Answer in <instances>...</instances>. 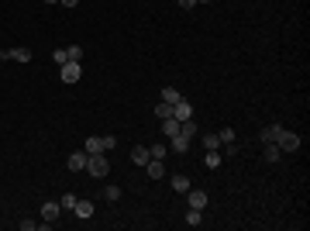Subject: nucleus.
Returning <instances> with one entry per match:
<instances>
[{
  "label": "nucleus",
  "instance_id": "nucleus-22",
  "mask_svg": "<svg viewBox=\"0 0 310 231\" xmlns=\"http://www.w3.org/2000/svg\"><path fill=\"white\" fill-rule=\"evenodd\" d=\"M76 193H62V200H59V207H62V211H73V207H76Z\"/></svg>",
  "mask_w": 310,
  "mask_h": 231
},
{
  "label": "nucleus",
  "instance_id": "nucleus-12",
  "mask_svg": "<svg viewBox=\"0 0 310 231\" xmlns=\"http://www.w3.org/2000/svg\"><path fill=\"white\" fill-rule=\"evenodd\" d=\"M145 169H149V176H152V179H162V176H165V162H162V159H149V166H145Z\"/></svg>",
  "mask_w": 310,
  "mask_h": 231
},
{
  "label": "nucleus",
  "instance_id": "nucleus-3",
  "mask_svg": "<svg viewBox=\"0 0 310 231\" xmlns=\"http://www.w3.org/2000/svg\"><path fill=\"white\" fill-rule=\"evenodd\" d=\"M0 59H3V62H31V49H21V45H17V49H3Z\"/></svg>",
  "mask_w": 310,
  "mask_h": 231
},
{
  "label": "nucleus",
  "instance_id": "nucleus-31",
  "mask_svg": "<svg viewBox=\"0 0 310 231\" xmlns=\"http://www.w3.org/2000/svg\"><path fill=\"white\" fill-rule=\"evenodd\" d=\"M179 7H183V10H193V7H197V0H179Z\"/></svg>",
  "mask_w": 310,
  "mask_h": 231
},
{
  "label": "nucleus",
  "instance_id": "nucleus-9",
  "mask_svg": "<svg viewBox=\"0 0 310 231\" xmlns=\"http://www.w3.org/2000/svg\"><path fill=\"white\" fill-rule=\"evenodd\" d=\"M86 159H90V155H86L83 149H79V152H73V155H69V162H66V166H69L73 173H83V169H86Z\"/></svg>",
  "mask_w": 310,
  "mask_h": 231
},
{
  "label": "nucleus",
  "instance_id": "nucleus-10",
  "mask_svg": "<svg viewBox=\"0 0 310 231\" xmlns=\"http://www.w3.org/2000/svg\"><path fill=\"white\" fill-rule=\"evenodd\" d=\"M83 152H86V155L103 152V135H93V138H86V142H83Z\"/></svg>",
  "mask_w": 310,
  "mask_h": 231
},
{
  "label": "nucleus",
  "instance_id": "nucleus-6",
  "mask_svg": "<svg viewBox=\"0 0 310 231\" xmlns=\"http://www.w3.org/2000/svg\"><path fill=\"white\" fill-rule=\"evenodd\" d=\"M59 218H62V207H59L55 200H45V204H42V221H49V225H55Z\"/></svg>",
  "mask_w": 310,
  "mask_h": 231
},
{
  "label": "nucleus",
  "instance_id": "nucleus-14",
  "mask_svg": "<svg viewBox=\"0 0 310 231\" xmlns=\"http://www.w3.org/2000/svg\"><path fill=\"white\" fill-rule=\"evenodd\" d=\"M162 135H165V138L179 135V121H176V117H162Z\"/></svg>",
  "mask_w": 310,
  "mask_h": 231
},
{
  "label": "nucleus",
  "instance_id": "nucleus-16",
  "mask_svg": "<svg viewBox=\"0 0 310 231\" xmlns=\"http://www.w3.org/2000/svg\"><path fill=\"white\" fill-rule=\"evenodd\" d=\"M172 152H190V138H186V135H172Z\"/></svg>",
  "mask_w": 310,
  "mask_h": 231
},
{
  "label": "nucleus",
  "instance_id": "nucleus-30",
  "mask_svg": "<svg viewBox=\"0 0 310 231\" xmlns=\"http://www.w3.org/2000/svg\"><path fill=\"white\" fill-rule=\"evenodd\" d=\"M17 228H21V231H35V228H38V221H21Z\"/></svg>",
  "mask_w": 310,
  "mask_h": 231
},
{
  "label": "nucleus",
  "instance_id": "nucleus-25",
  "mask_svg": "<svg viewBox=\"0 0 310 231\" xmlns=\"http://www.w3.org/2000/svg\"><path fill=\"white\" fill-rule=\"evenodd\" d=\"M52 62H55V66H66V62H69L66 49H55V52H52Z\"/></svg>",
  "mask_w": 310,
  "mask_h": 231
},
{
  "label": "nucleus",
  "instance_id": "nucleus-18",
  "mask_svg": "<svg viewBox=\"0 0 310 231\" xmlns=\"http://www.w3.org/2000/svg\"><path fill=\"white\" fill-rule=\"evenodd\" d=\"M179 97H183V93H179L176 86H162V100H165V104H176Z\"/></svg>",
  "mask_w": 310,
  "mask_h": 231
},
{
  "label": "nucleus",
  "instance_id": "nucleus-17",
  "mask_svg": "<svg viewBox=\"0 0 310 231\" xmlns=\"http://www.w3.org/2000/svg\"><path fill=\"white\" fill-rule=\"evenodd\" d=\"M121 193H124V190H121V186H114V183H110V186H107V190H103V200H107V204H117V200H121Z\"/></svg>",
  "mask_w": 310,
  "mask_h": 231
},
{
  "label": "nucleus",
  "instance_id": "nucleus-27",
  "mask_svg": "<svg viewBox=\"0 0 310 231\" xmlns=\"http://www.w3.org/2000/svg\"><path fill=\"white\" fill-rule=\"evenodd\" d=\"M217 138H221V145L234 142V128H221V131H217Z\"/></svg>",
  "mask_w": 310,
  "mask_h": 231
},
{
  "label": "nucleus",
  "instance_id": "nucleus-19",
  "mask_svg": "<svg viewBox=\"0 0 310 231\" xmlns=\"http://www.w3.org/2000/svg\"><path fill=\"white\" fill-rule=\"evenodd\" d=\"M186 225H190V228H197V225H204V214H200L197 207H190V211H186Z\"/></svg>",
  "mask_w": 310,
  "mask_h": 231
},
{
  "label": "nucleus",
  "instance_id": "nucleus-5",
  "mask_svg": "<svg viewBox=\"0 0 310 231\" xmlns=\"http://www.w3.org/2000/svg\"><path fill=\"white\" fill-rule=\"evenodd\" d=\"M59 76H62V83H76V79L83 76V62H66V66H59Z\"/></svg>",
  "mask_w": 310,
  "mask_h": 231
},
{
  "label": "nucleus",
  "instance_id": "nucleus-1",
  "mask_svg": "<svg viewBox=\"0 0 310 231\" xmlns=\"http://www.w3.org/2000/svg\"><path fill=\"white\" fill-rule=\"evenodd\" d=\"M86 173L97 176V179H103V176L110 173V159H107V152H93L90 155V159H86Z\"/></svg>",
  "mask_w": 310,
  "mask_h": 231
},
{
  "label": "nucleus",
  "instance_id": "nucleus-32",
  "mask_svg": "<svg viewBox=\"0 0 310 231\" xmlns=\"http://www.w3.org/2000/svg\"><path fill=\"white\" fill-rule=\"evenodd\" d=\"M59 3H62V7H76L79 0H59Z\"/></svg>",
  "mask_w": 310,
  "mask_h": 231
},
{
  "label": "nucleus",
  "instance_id": "nucleus-2",
  "mask_svg": "<svg viewBox=\"0 0 310 231\" xmlns=\"http://www.w3.org/2000/svg\"><path fill=\"white\" fill-rule=\"evenodd\" d=\"M276 145H279V152H297L300 149V135L297 131H279V138H276Z\"/></svg>",
  "mask_w": 310,
  "mask_h": 231
},
{
  "label": "nucleus",
  "instance_id": "nucleus-8",
  "mask_svg": "<svg viewBox=\"0 0 310 231\" xmlns=\"http://www.w3.org/2000/svg\"><path fill=\"white\" fill-rule=\"evenodd\" d=\"M186 197H190V207H197V211H204V207H207V193H204V190H193V186H190V190H186Z\"/></svg>",
  "mask_w": 310,
  "mask_h": 231
},
{
  "label": "nucleus",
  "instance_id": "nucleus-21",
  "mask_svg": "<svg viewBox=\"0 0 310 231\" xmlns=\"http://www.w3.org/2000/svg\"><path fill=\"white\" fill-rule=\"evenodd\" d=\"M155 117H158V121H162V117H172V104L158 100V107H155Z\"/></svg>",
  "mask_w": 310,
  "mask_h": 231
},
{
  "label": "nucleus",
  "instance_id": "nucleus-20",
  "mask_svg": "<svg viewBox=\"0 0 310 231\" xmlns=\"http://www.w3.org/2000/svg\"><path fill=\"white\" fill-rule=\"evenodd\" d=\"M204 166H207V169H217V166H221V155H217V149H210V152L204 155Z\"/></svg>",
  "mask_w": 310,
  "mask_h": 231
},
{
  "label": "nucleus",
  "instance_id": "nucleus-11",
  "mask_svg": "<svg viewBox=\"0 0 310 231\" xmlns=\"http://www.w3.org/2000/svg\"><path fill=\"white\" fill-rule=\"evenodd\" d=\"M149 159H152V155H149L145 145H135V149H131V162H135V166H149Z\"/></svg>",
  "mask_w": 310,
  "mask_h": 231
},
{
  "label": "nucleus",
  "instance_id": "nucleus-23",
  "mask_svg": "<svg viewBox=\"0 0 310 231\" xmlns=\"http://www.w3.org/2000/svg\"><path fill=\"white\" fill-rule=\"evenodd\" d=\"M279 145H276V142H269V145H265V159H269V162H279Z\"/></svg>",
  "mask_w": 310,
  "mask_h": 231
},
{
  "label": "nucleus",
  "instance_id": "nucleus-15",
  "mask_svg": "<svg viewBox=\"0 0 310 231\" xmlns=\"http://www.w3.org/2000/svg\"><path fill=\"white\" fill-rule=\"evenodd\" d=\"M169 183H172V190H176V193H186V190H190V176H183V173H176Z\"/></svg>",
  "mask_w": 310,
  "mask_h": 231
},
{
  "label": "nucleus",
  "instance_id": "nucleus-13",
  "mask_svg": "<svg viewBox=\"0 0 310 231\" xmlns=\"http://www.w3.org/2000/svg\"><path fill=\"white\" fill-rule=\"evenodd\" d=\"M279 131H283L279 124H269V128H262V135H258V142H262V145H269V142H276V138H279Z\"/></svg>",
  "mask_w": 310,
  "mask_h": 231
},
{
  "label": "nucleus",
  "instance_id": "nucleus-28",
  "mask_svg": "<svg viewBox=\"0 0 310 231\" xmlns=\"http://www.w3.org/2000/svg\"><path fill=\"white\" fill-rule=\"evenodd\" d=\"M149 155H152V159H165V145H162V142H155L152 149H149Z\"/></svg>",
  "mask_w": 310,
  "mask_h": 231
},
{
  "label": "nucleus",
  "instance_id": "nucleus-24",
  "mask_svg": "<svg viewBox=\"0 0 310 231\" xmlns=\"http://www.w3.org/2000/svg\"><path fill=\"white\" fill-rule=\"evenodd\" d=\"M66 56H69V62H83V49H79V45H69Z\"/></svg>",
  "mask_w": 310,
  "mask_h": 231
},
{
  "label": "nucleus",
  "instance_id": "nucleus-34",
  "mask_svg": "<svg viewBox=\"0 0 310 231\" xmlns=\"http://www.w3.org/2000/svg\"><path fill=\"white\" fill-rule=\"evenodd\" d=\"M45 3H59V0H45Z\"/></svg>",
  "mask_w": 310,
  "mask_h": 231
},
{
  "label": "nucleus",
  "instance_id": "nucleus-29",
  "mask_svg": "<svg viewBox=\"0 0 310 231\" xmlns=\"http://www.w3.org/2000/svg\"><path fill=\"white\" fill-rule=\"evenodd\" d=\"M114 145H117V138H110V135H103V152H110Z\"/></svg>",
  "mask_w": 310,
  "mask_h": 231
},
{
  "label": "nucleus",
  "instance_id": "nucleus-7",
  "mask_svg": "<svg viewBox=\"0 0 310 231\" xmlns=\"http://www.w3.org/2000/svg\"><path fill=\"white\" fill-rule=\"evenodd\" d=\"M93 211H97L93 200H76V207H73V214H76L79 221H83V218H93Z\"/></svg>",
  "mask_w": 310,
  "mask_h": 231
},
{
  "label": "nucleus",
  "instance_id": "nucleus-4",
  "mask_svg": "<svg viewBox=\"0 0 310 231\" xmlns=\"http://www.w3.org/2000/svg\"><path fill=\"white\" fill-rule=\"evenodd\" d=\"M172 117H176V121H190V117H193V104H190L186 97H179V100L172 104Z\"/></svg>",
  "mask_w": 310,
  "mask_h": 231
},
{
  "label": "nucleus",
  "instance_id": "nucleus-33",
  "mask_svg": "<svg viewBox=\"0 0 310 231\" xmlns=\"http://www.w3.org/2000/svg\"><path fill=\"white\" fill-rule=\"evenodd\" d=\"M197 3H210V0H197Z\"/></svg>",
  "mask_w": 310,
  "mask_h": 231
},
{
  "label": "nucleus",
  "instance_id": "nucleus-26",
  "mask_svg": "<svg viewBox=\"0 0 310 231\" xmlns=\"http://www.w3.org/2000/svg\"><path fill=\"white\" fill-rule=\"evenodd\" d=\"M204 149L210 152V149H221V138L217 135H204Z\"/></svg>",
  "mask_w": 310,
  "mask_h": 231
}]
</instances>
